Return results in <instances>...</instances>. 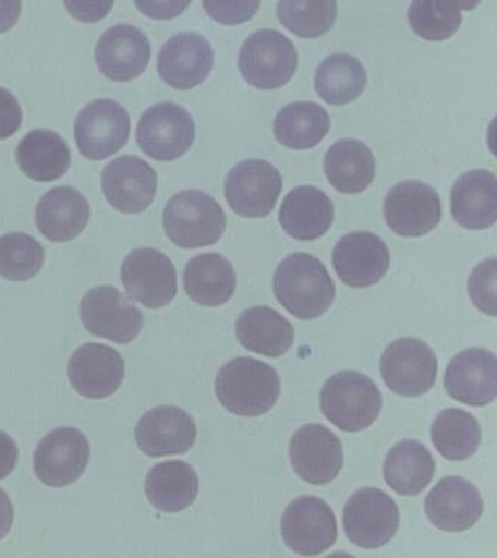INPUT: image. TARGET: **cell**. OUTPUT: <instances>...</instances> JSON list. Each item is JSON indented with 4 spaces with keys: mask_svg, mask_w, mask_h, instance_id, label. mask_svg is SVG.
<instances>
[{
    "mask_svg": "<svg viewBox=\"0 0 497 558\" xmlns=\"http://www.w3.org/2000/svg\"><path fill=\"white\" fill-rule=\"evenodd\" d=\"M278 303L300 320H314L334 304L336 286L326 265L308 253H294L274 275Z\"/></svg>",
    "mask_w": 497,
    "mask_h": 558,
    "instance_id": "obj_1",
    "label": "cell"
},
{
    "mask_svg": "<svg viewBox=\"0 0 497 558\" xmlns=\"http://www.w3.org/2000/svg\"><path fill=\"white\" fill-rule=\"evenodd\" d=\"M216 395L227 412L257 417L278 403L281 379L277 371L265 362L240 356L218 371Z\"/></svg>",
    "mask_w": 497,
    "mask_h": 558,
    "instance_id": "obj_2",
    "label": "cell"
},
{
    "mask_svg": "<svg viewBox=\"0 0 497 558\" xmlns=\"http://www.w3.org/2000/svg\"><path fill=\"white\" fill-rule=\"evenodd\" d=\"M381 408V392L368 375L342 371L323 386L322 413L340 430H365L377 421Z\"/></svg>",
    "mask_w": 497,
    "mask_h": 558,
    "instance_id": "obj_3",
    "label": "cell"
},
{
    "mask_svg": "<svg viewBox=\"0 0 497 558\" xmlns=\"http://www.w3.org/2000/svg\"><path fill=\"white\" fill-rule=\"evenodd\" d=\"M226 214L205 192H179L166 204L163 229L170 242L182 248L211 246L222 238Z\"/></svg>",
    "mask_w": 497,
    "mask_h": 558,
    "instance_id": "obj_4",
    "label": "cell"
},
{
    "mask_svg": "<svg viewBox=\"0 0 497 558\" xmlns=\"http://www.w3.org/2000/svg\"><path fill=\"white\" fill-rule=\"evenodd\" d=\"M299 56L294 44L275 29H260L244 41L239 69L244 81L260 90L278 89L294 76Z\"/></svg>",
    "mask_w": 497,
    "mask_h": 558,
    "instance_id": "obj_5",
    "label": "cell"
},
{
    "mask_svg": "<svg viewBox=\"0 0 497 558\" xmlns=\"http://www.w3.org/2000/svg\"><path fill=\"white\" fill-rule=\"evenodd\" d=\"M399 525V506L391 496L379 488H361L353 493L344 505V534L356 547H383L395 538Z\"/></svg>",
    "mask_w": 497,
    "mask_h": 558,
    "instance_id": "obj_6",
    "label": "cell"
},
{
    "mask_svg": "<svg viewBox=\"0 0 497 558\" xmlns=\"http://www.w3.org/2000/svg\"><path fill=\"white\" fill-rule=\"evenodd\" d=\"M81 318L89 333L118 344L133 342L144 326L142 310L111 286L92 288L83 295Z\"/></svg>",
    "mask_w": 497,
    "mask_h": 558,
    "instance_id": "obj_7",
    "label": "cell"
},
{
    "mask_svg": "<svg viewBox=\"0 0 497 558\" xmlns=\"http://www.w3.org/2000/svg\"><path fill=\"white\" fill-rule=\"evenodd\" d=\"M386 386L401 397H419L429 391L438 377V357L434 349L414 338H401L388 344L379 361Z\"/></svg>",
    "mask_w": 497,
    "mask_h": 558,
    "instance_id": "obj_8",
    "label": "cell"
},
{
    "mask_svg": "<svg viewBox=\"0 0 497 558\" xmlns=\"http://www.w3.org/2000/svg\"><path fill=\"white\" fill-rule=\"evenodd\" d=\"M195 140V122L181 105H153L140 118L137 144L151 159L172 161L185 155Z\"/></svg>",
    "mask_w": 497,
    "mask_h": 558,
    "instance_id": "obj_9",
    "label": "cell"
},
{
    "mask_svg": "<svg viewBox=\"0 0 497 558\" xmlns=\"http://www.w3.org/2000/svg\"><path fill=\"white\" fill-rule=\"evenodd\" d=\"M131 120L122 105L112 99L87 104L74 121L78 151L89 160L116 155L129 142Z\"/></svg>",
    "mask_w": 497,
    "mask_h": 558,
    "instance_id": "obj_10",
    "label": "cell"
},
{
    "mask_svg": "<svg viewBox=\"0 0 497 558\" xmlns=\"http://www.w3.org/2000/svg\"><path fill=\"white\" fill-rule=\"evenodd\" d=\"M282 191V177L269 161H240L227 174L225 195L235 214L244 218L269 216Z\"/></svg>",
    "mask_w": 497,
    "mask_h": 558,
    "instance_id": "obj_11",
    "label": "cell"
},
{
    "mask_svg": "<svg viewBox=\"0 0 497 558\" xmlns=\"http://www.w3.org/2000/svg\"><path fill=\"white\" fill-rule=\"evenodd\" d=\"M281 535L291 551L314 557L336 543L338 522L325 500L316 496H301L288 505L282 517Z\"/></svg>",
    "mask_w": 497,
    "mask_h": 558,
    "instance_id": "obj_12",
    "label": "cell"
},
{
    "mask_svg": "<svg viewBox=\"0 0 497 558\" xmlns=\"http://www.w3.org/2000/svg\"><path fill=\"white\" fill-rule=\"evenodd\" d=\"M121 281L130 299L147 308L172 303L178 292L177 269L165 253L151 247L130 252L121 266Z\"/></svg>",
    "mask_w": 497,
    "mask_h": 558,
    "instance_id": "obj_13",
    "label": "cell"
},
{
    "mask_svg": "<svg viewBox=\"0 0 497 558\" xmlns=\"http://www.w3.org/2000/svg\"><path fill=\"white\" fill-rule=\"evenodd\" d=\"M90 445L76 427H59L44 436L34 452V471L48 487H68L89 464Z\"/></svg>",
    "mask_w": 497,
    "mask_h": 558,
    "instance_id": "obj_14",
    "label": "cell"
},
{
    "mask_svg": "<svg viewBox=\"0 0 497 558\" xmlns=\"http://www.w3.org/2000/svg\"><path fill=\"white\" fill-rule=\"evenodd\" d=\"M443 217L438 192L421 181L392 186L384 201L387 226L401 238H422L436 229Z\"/></svg>",
    "mask_w": 497,
    "mask_h": 558,
    "instance_id": "obj_15",
    "label": "cell"
},
{
    "mask_svg": "<svg viewBox=\"0 0 497 558\" xmlns=\"http://www.w3.org/2000/svg\"><path fill=\"white\" fill-rule=\"evenodd\" d=\"M290 460L292 470L301 480L322 486L334 482L342 470V442L320 423H308L292 435Z\"/></svg>",
    "mask_w": 497,
    "mask_h": 558,
    "instance_id": "obj_16",
    "label": "cell"
},
{
    "mask_svg": "<svg viewBox=\"0 0 497 558\" xmlns=\"http://www.w3.org/2000/svg\"><path fill=\"white\" fill-rule=\"evenodd\" d=\"M445 390L462 404L483 408L497 399V356L483 348H470L449 362Z\"/></svg>",
    "mask_w": 497,
    "mask_h": 558,
    "instance_id": "obj_17",
    "label": "cell"
},
{
    "mask_svg": "<svg viewBox=\"0 0 497 558\" xmlns=\"http://www.w3.org/2000/svg\"><path fill=\"white\" fill-rule=\"evenodd\" d=\"M331 260L344 286L366 288L386 277L390 268V251L378 235L369 231H355L339 240Z\"/></svg>",
    "mask_w": 497,
    "mask_h": 558,
    "instance_id": "obj_18",
    "label": "cell"
},
{
    "mask_svg": "<svg viewBox=\"0 0 497 558\" xmlns=\"http://www.w3.org/2000/svg\"><path fill=\"white\" fill-rule=\"evenodd\" d=\"M68 375L78 395L86 399H107L124 381L125 364L116 349L102 343H86L70 357Z\"/></svg>",
    "mask_w": 497,
    "mask_h": 558,
    "instance_id": "obj_19",
    "label": "cell"
},
{
    "mask_svg": "<svg viewBox=\"0 0 497 558\" xmlns=\"http://www.w3.org/2000/svg\"><path fill=\"white\" fill-rule=\"evenodd\" d=\"M105 198L117 211L138 214L155 201L157 174L147 161L137 156H121L105 166L102 178Z\"/></svg>",
    "mask_w": 497,
    "mask_h": 558,
    "instance_id": "obj_20",
    "label": "cell"
},
{
    "mask_svg": "<svg viewBox=\"0 0 497 558\" xmlns=\"http://www.w3.org/2000/svg\"><path fill=\"white\" fill-rule=\"evenodd\" d=\"M134 435L140 451L148 457L182 456L194 447L196 425L185 410L159 405L143 414Z\"/></svg>",
    "mask_w": 497,
    "mask_h": 558,
    "instance_id": "obj_21",
    "label": "cell"
},
{
    "mask_svg": "<svg viewBox=\"0 0 497 558\" xmlns=\"http://www.w3.org/2000/svg\"><path fill=\"white\" fill-rule=\"evenodd\" d=\"M150 57V41L133 25L122 24L105 31L95 48L100 73L113 82H130L142 76Z\"/></svg>",
    "mask_w": 497,
    "mask_h": 558,
    "instance_id": "obj_22",
    "label": "cell"
},
{
    "mask_svg": "<svg viewBox=\"0 0 497 558\" xmlns=\"http://www.w3.org/2000/svg\"><path fill=\"white\" fill-rule=\"evenodd\" d=\"M484 501L469 480L445 477L436 483L425 499V512L432 525L445 532L471 530L482 518Z\"/></svg>",
    "mask_w": 497,
    "mask_h": 558,
    "instance_id": "obj_23",
    "label": "cell"
},
{
    "mask_svg": "<svg viewBox=\"0 0 497 558\" xmlns=\"http://www.w3.org/2000/svg\"><path fill=\"white\" fill-rule=\"evenodd\" d=\"M214 51L204 35L181 33L161 47L157 70L169 86L190 90L201 85L211 73Z\"/></svg>",
    "mask_w": 497,
    "mask_h": 558,
    "instance_id": "obj_24",
    "label": "cell"
},
{
    "mask_svg": "<svg viewBox=\"0 0 497 558\" xmlns=\"http://www.w3.org/2000/svg\"><path fill=\"white\" fill-rule=\"evenodd\" d=\"M90 205L85 195L70 186H59L39 198L35 222L50 242L64 243L78 238L89 225Z\"/></svg>",
    "mask_w": 497,
    "mask_h": 558,
    "instance_id": "obj_25",
    "label": "cell"
},
{
    "mask_svg": "<svg viewBox=\"0 0 497 558\" xmlns=\"http://www.w3.org/2000/svg\"><path fill=\"white\" fill-rule=\"evenodd\" d=\"M451 214L466 230H486L497 222V178L486 169L461 174L451 191Z\"/></svg>",
    "mask_w": 497,
    "mask_h": 558,
    "instance_id": "obj_26",
    "label": "cell"
},
{
    "mask_svg": "<svg viewBox=\"0 0 497 558\" xmlns=\"http://www.w3.org/2000/svg\"><path fill=\"white\" fill-rule=\"evenodd\" d=\"M334 218V203L314 186H299L288 192L279 209L283 231L300 242L320 239L329 231Z\"/></svg>",
    "mask_w": 497,
    "mask_h": 558,
    "instance_id": "obj_27",
    "label": "cell"
},
{
    "mask_svg": "<svg viewBox=\"0 0 497 558\" xmlns=\"http://www.w3.org/2000/svg\"><path fill=\"white\" fill-rule=\"evenodd\" d=\"M21 172L35 182H52L68 173L72 153L65 140L51 130H33L16 146Z\"/></svg>",
    "mask_w": 497,
    "mask_h": 558,
    "instance_id": "obj_28",
    "label": "cell"
},
{
    "mask_svg": "<svg viewBox=\"0 0 497 558\" xmlns=\"http://www.w3.org/2000/svg\"><path fill=\"white\" fill-rule=\"evenodd\" d=\"M235 336L247 351L279 357L294 343V327L277 310L256 305L244 310L235 323Z\"/></svg>",
    "mask_w": 497,
    "mask_h": 558,
    "instance_id": "obj_29",
    "label": "cell"
},
{
    "mask_svg": "<svg viewBox=\"0 0 497 558\" xmlns=\"http://www.w3.org/2000/svg\"><path fill=\"white\" fill-rule=\"evenodd\" d=\"M233 265L220 253H203L192 257L183 270V288L194 303L220 307L234 295Z\"/></svg>",
    "mask_w": 497,
    "mask_h": 558,
    "instance_id": "obj_30",
    "label": "cell"
},
{
    "mask_svg": "<svg viewBox=\"0 0 497 558\" xmlns=\"http://www.w3.org/2000/svg\"><path fill=\"white\" fill-rule=\"evenodd\" d=\"M198 492V475L185 461L160 462L148 471L146 496L153 508L160 512H182L194 504Z\"/></svg>",
    "mask_w": 497,
    "mask_h": 558,
    "instance_id": "obj_31",
    "label": "cell"
},
{
    "mask_svg": "<svg viewBox=\"0 0 497 558\" xmlns=\"http://www.w3.org/2000/svg\"><path fill=\"white\" fill-rule=\"evenodd\" d=\"M436 462L429 449L414 439L401 440L384 461V480L400 496H417L434 478Z\"/></svg>",
    "mask_w": 497,
    "mask_h": 558,
    "instance_id": "obj_32",
    "label": "cell"
},
{
    "mask_svg": "<svg viewBox=\"0 0 497 558\" xmlns=\"http://www.w3.org/2000/svg\"><path fill=\"white\" fill-rule=\"evenodd\" d=\"M327 181L342 194H360L373 183L375 157L364 143L353 138L340 140L325 156Z\"/></svg>",
    "mask_w": 497,
    "mask_h": 558,
    "instance_id": "obj_33",
    "label": "cell"
},
{
    "mask_svg": "<svg viewBox=\"0 0 497 558\" xmlns=\"http://www.w3.org/2000/svg\"><path fill=\"white\" fill-rule=\"evenodd\" d=\"M330 130L326 109L314 102H292L278 112L274 134L278 142L292 150L317 146Z\"/></svg>",
    "mask_w": 497,
    "mask_h": 558,
    "instance_id": "obj_34",
    "label": "cell"
},
{
    "mask_svg": "<svg viewBox=\"0 0 497 558\" xmlns=\"http://www.w3.org/2000/svg\"><path fill=\"white\" fill-rule=\"evenodd\" d=\"M366 86V72L361 61L347 52L331 54L322 61L314 76V87L327 104L340 107L360 98Z\"/></svg>",
    "mask_w": 497,
    "mask_h": 558,
    "instance_id": "obj_35",
    "label": "cell"
},
{
    "mask_svg": "<svg viewBox=\"0 0 497 558\" xmlns=\"http://www.w3.org/2000/svg\"><path fill=\"white\" fill-rule=\"evenodd\" d=\"M436 451L448 461H465L482 444V427L473 414L461 409H445L431 427Z\"/></svg>",
    "mask_w": 497,
    "mask_h": 558,
    "instance_id": "obj_36",
    "label": "cell"
},
{
    "mask_svg": "<svg viewBox=\"0 0 497 558\" xmlns=\"http://www.w3.org/2000/svg\"><path fill=\"white\" fill-rule=\"evenodd\" d=\"M279 22L301 38H318L334 26L338 0H279Z\"/></svg>",
    "mask_w": 497,
    "mask_h": 558,
    "instance_id": "obj_37",
    "label": "cell"
},
{
    "mask_svg": "<svg viewBox=\"0 0 497 558\" xmlns=\"http://www.w3.org/2000/svg\"><path fill=\"white\" fill-rule=\"evenodd\" d=\"M408 17L413 33L432 43L453 37L462 21L457 0H413Z\"/></svg>",
    "mask_w": 497,
    "mask_h": 558,
    "instance_id": "obj_38",
    "label": "cell"
},
{
    "mask_svg": "<svg viewBox=\"0 0 497 558\" xmlns=\"http://www.w3.org/2000/svg\"><path fill=\"white\" fill-rule=\"evenodd\" d=\"M46 253L38 240L25 233H8L0 238V277L24 282L39 274Z\"/></svg>",
    "mask_w": 497,
    "mask_h": 558,
    "instance_id": "obj_39",
    "label": "cell"
},
{
    "mask_svg": "<svg viewBox=\"0 0 497 558\" xmlns=\"http://www.w3.org/2000/svg\"><path fill=\"white\" fill-rule=\"evenodd\" d=\"M469 295L475 308L497 317V257L475 266L469 278Z\"/></svg>",
    "mask_w": 497,
    "mask_h": 558,
    "instance_id": "obj_40",
    "label": "cell"
},
{
    "mask_svg": "<svg viewBox=\"0 0 497 558\" xmlns=\"http://www.w3.org/2000/svg\"><path fill=\"white\" fill-rule=\"evenodd\" d=\"M205 12L222 25H240L252 20L260 8V0H204Z\"/></svg>",
    "mask_w": 497,
    "mask_h": 558,
    "instance_id": "obj_41",
    "label": "cell"
},
{
    "mask_svg": "<svg viewBox=\"0 0 497 558\" xmlns=\"http://www.w3.org/2000/svg\"><path fill=\"white\" fill-rule=\"evenodd\" d=\"M24 113L11 90L0 86V140H7L20 131Z\"/></svg>",
    "mask_w": 497,
    "mask_h": 558,
    "instance_id": "obj_42",
    "label": "cell"
},
{
    "mask_svg": "<svg viewBox=\"0 0 497 558\" xmlns=\"http://www.w3.org/2000/svg\"><path fill=\"white\" fill-rule=\"evenodd\" d=\"M69 15L85 24L102 21L111 12L116 0H63Z\"/></svg>",
    "mask_w": 497,
    "mask_h": 558,
    "instance_id": "obj_43",
    "label": "cell"
},
{
    "mask_svg": "<svg viewBox=\"0 0 497 558\" xmlns=\"http://www.w3.org/2000/svg\"><path fill=\"white\" fill-rule=\"evenodd\" d=\"M190 4L191 0H135V7L143 15L160 21L182 15Z\"/></svg>",
    "mask_w": 497,
    "mask_h": 558,
    "instance_id": "obj_44",
    "label": "cell"
},
{
    "mask_svg": "<svg viewBox=\"0 0 497 558\" xmlns=\"http://www.w3.org/2000/svg\"><path fill=\"white\" fill-rule=\"evenodd\" d=\"M20 449L15 440L0 430V480L7 478L15 469Z\"/></svg>",
    "mask_w": 497,
    "mask_h": 558,
    "instance_id": "obj_45",
    "label": "cell"
},
{
    "mask_svg": "<svg viewBox=\"0 0 497 558\" xmlns=\"http://www.w3.org/2000/svg\"><path fill=\"white\" fill-rule=\"evenodd\" d=\"M22 12V0H0V34L16 25Z\"/></svg>",
    "mask_w": 497,
    "mask_h": 558,
    "instance_id": "obj_46",
    "label": "cell"
},
{
    "mask_svg": "<svg viewBox=\"0 0 497 558\" xmlns=\"http://www.w3.org/2000/svg\"><path fill=\"white\" fill-rule=\"evenodd\" d=\"M13 518H15V512H13L12 500L9 499L8 493L0 488V539H3L11 531Z\"/></svg>",
    "mask_w": 497,
    "mask_h": 558,
    "instance_id": "obj_47",
    "label": "cell"
},
{
    "mask_svg": "<svg viewBox=\"0 0 497 558\" xmlns=\"http://www.w3.org/2000/svg\"><path fill=\"white\" fill-rule=\"evenodd\" d=\"M487 146L492 155L497 159V116L493 118L487 129Z\"/></svg>",
    "mask_w": 497,
    "mask_h": 558,
    "instance_id": "obj_48",
    "label": "cell"
},
{
    "mask_svg": "<svg viewBox=\"0 0 497 558\" xmlns=\"http://www.w3.org/2000/svg\"><path fill=\"white\" fill-rule=\"evenodd\" d=\"M457 2L460 4L461 11H473L482 0H457Z\"/></svg>",
    "mask_w": 497,
    "mask_h": 558,
    "instance_id": "obj_49",
    "label": "cell"
}]
</instances>
